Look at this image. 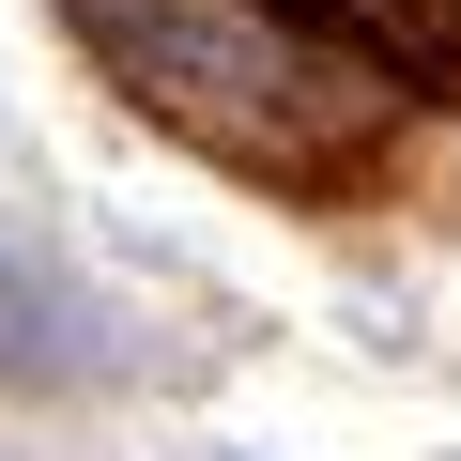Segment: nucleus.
<instances>
[{
	"instance_id": "obj_1",
	"label": "nucleus",
	"mask_w": 461,
	"mask_h": 461,
	"mask_svg": "<svg viewBox=\"0 0 461 461\" xmlns=\"http://www.w3.org/2000/svg\"><path fill=\"white\" fill-rule=\"evenodd\" d=\"M293 32L354 47V62H400V77H461V0H277Z\"/></svg>"
}]
</instances>
